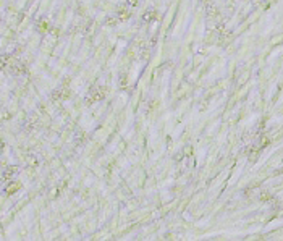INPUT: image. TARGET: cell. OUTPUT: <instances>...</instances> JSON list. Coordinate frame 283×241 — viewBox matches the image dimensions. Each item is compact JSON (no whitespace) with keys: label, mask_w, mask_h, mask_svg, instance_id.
Listing matches in <instances>:
<instances>
[{"label":"cell","mask_w":283,"mask_h":241,"mask_svg":"<svg viewBox=\"0 0 283 241\" xmlns=\"http://www.w3.org/2000/svg\"><path fill=\"white\" fill-rule=\"evenodd\" d=\"M68 96H70V89H68V87H58V89L53 91L52 99L53 100H63V99H66Z\"/></svg>","instance_id":"obj_2"},{"label":"cell","mask_w":283,"mask_h":241,"mask_svg":"<svg viewBox=\"0 0 283 241\" xmlns=\"http://www.w3.org/2000/svg\"><path fill=\"white\" fill-rule=\"evenodd\" d=\"M104 99V92L99 87H92V89L89 91V94L86 96V104H94L97 102V100H102Z\"/></svg>","instance_id":"obj_1"},{"label":"cell","mask_w":283,"mask_h":241,"mask_svg":"<svg viewBox=\"0 0 283 241\" xmlns=\"http://www.w3.org/2000/svg\"><path fill=\"white\" fill-rule=\"evenodd\" d=\"M128 3H130V5H133V7H134V5L138 3V0H128Z\"/></svg>","instance_id":"obj_9"},{"label":"cell","mask_w":283,"mask_h":241,"mask_svg":"<svg viewBox=\"0 0 283 241\" xmlns=\"http://www.w3.org/2000/svg\"><path fill=\"white\" fill-rule=\"evenodd\" d=\"M20 186H21V184H20V183H15V184H10L8 188H7V193H8V194H13V193L16 191V189H18V188H20Z\"/></svg>","instance_id":"obj_7"},{"label":"cell","mask_w":283,"mask_h":241,"mask_svg":"<svg viewBox=\"0 0 283 241\" xmlns=\"http://www.w3.org/2000/svg\"><path fill=\"white\" fill-rule=\"evenodd\" d=\"M10 71H12L13 74H20V73H25L26 71V68H25V65L23 63H18V61H13V63H10Z\"/></svg>","instance_id":"obj_3"},{"label":"cell","mask_w":283,"mask_h":241,"mask_svg":"<svg viewBox=\"0 0 283 241\" xmlns=\"http://www.w3.org/2000/svg\"><path fill=\"white\" fill-rule=\"evenodd\" d=\"M152 20H155V10L147 8L143 13V21H152Z\"/></svg>","instance_id":"obj_5"},{"label":"cell","mask_w":283,"mask_h":241,"mask_svg":"<svg viewBox=\"0 0 283 241\" xmlns=\"http://www.w3.org/2000/svg\"><path fill=\"white\" fill-rule=\"evenodd\" d=\"M120 83H121V86H125V84H126V76H125V74H121V76H120Z\"/></svg>","instance_id":"obj_8"},{"label":"cell","mask_w":283,"mask_h":241,"mask_svg":"<svg viewBox=\"0 0 283 241\" xmlns=\"http://www.w3.org/2000/svg\"><path fill=\"white\" fill-rule=\"evenodd\" d=\"M16 172H18L16 167H8V168H5V170H3V175H2V176H3V180H10Z\"/></svg>","instance_id":"obj_6"},{"label":"cell","mask_w":283,"mask_h":241,"mask_svg":"<svg viewBox=\"0 0 283 241\" xmlns=\"http://www.w3.org/2000/svg\"><path fill=\"white\" fill-rule=\"evenodd\" d=\"M115 16L118 18L120 21H125V20H128V18L131 16V13H130V10H128V8H120Z\"/></svg>","instance_id":"obj_4"}]
</instances>
